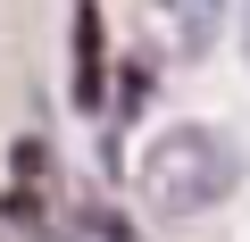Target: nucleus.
<instances>
[{"instance_id": "7ed1b4c3", "label": "nucleus", "mask_w": 250, "mask_h": 242, "mask_svg": "<svg viewBox=\"0 0 250 242\" xmlns=\"http://www.w3.org/2000/svg\"><path fill=\"white\" fill-rule=\"evenodd\" d=\"M108 92V50H100V9L75 0V109H100Z\"/></svg>"}, {"instance_id": "39448f33", "label": "nucleus", "mask_w": 250, "mask_h": 242, "mask_svg": "<svg viewBox=\"0 0 250 242\" xmlns=\"http://www.w3.org/2000/svg\"><path fill=\"white\" fill-rule=\"evenodd\" d=\"M242 67H250V0H242Z\"/></svg>"}, {"instance_id": "20e7f679", "label": "nucleus", "mask_w": 250, "mask_h": 242, "mask_svg": "<svg viewBox=\"0 0 250 242\" xmlns=\"http://www.w3.org/2000/svg\"><path fill=\"white\" fill-rule=\"evenodd\" d=\"M67 242H125V225H117V217H75Z\"/></svg>"}, {"instance_id": "f257e3e1", "label": "nucleus", "mask_w": 250, "mask_h": 242, "mask_svg": "<svg viewBox=\"0 0 250 242\" xmlns=\"http://www.w3.org/2000/svg\"><path fill=\"white\" fill-rule=\"evenodd\" d=\"M233 184H242V151H233L217 126H200V117H192V126L150 134V151H142V167H134L142 209H150V217H167V225L208 217Z\"/></svg>"}, {"instance_id": "f03ea898", "label": "nucleus", "mask_w": 250, "mask_h": 242, "mask_svg": "<svg viewBox=\"0 0 250 242\" xmlns=\"http://www.w3.org/2000/svg\"><path fill=\"white\" fill-rule=\"evenodd\" d=\"M150 25H159L167 59H200L225 34V0H150Z\"/></svg>"}]
</instances>
